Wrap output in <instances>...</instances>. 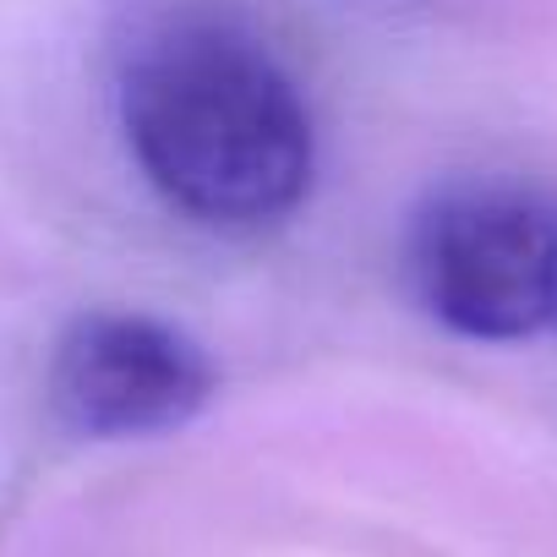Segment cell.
I'll use <instances>...</instances> for the list:
<instances>
[{
  "instance_id": "cell-1",
  "label": "cell",
  "mask_w": 557,
  "mask_h": 557,
  "mask_svg": "<svg viewBox=\"0 0 557 557\" xmlns=\"http://www.w3.org/2000/svg\"><path fill=\"white\" fill-rule=\"evenodd\" d=\"M121 132L148 186L208 230L290 219L318 170L312 110L257 34L175 12L121 61Z\"/></svg>"
},
{
  "instance_id": "cell-2",
  "label": "cell",
  "mask_w": 557,
  "mask_h": 557,
  "mask_svg": "<svg viewBox=\"0 0 557 557\" xmlns=\"http://www.w3.org/2000/svg\"><path fill=\"white\" fill-rule=\"evenodd\" d=\"M426 312L465 339H530L557 318V197L524 181L443 186L410 230Z\"/></svg>"
},
{
  "instance_id": "cell-3",
  "label": "cell",
  "mask_w": 557,
  "mask_h": 557,
  "mask_svg": "<svg viewBox=\"0 0 557 557\" xmlns=\"http://www.w3.org/2000/svg\"><path fill=\"white\" fill-rule=\"evenodd\" d=\"M213 388L208 350L148 312H88L61 334L50 361L55 416L94 443L175 432L208 410Z\"/></svg>"
}]
</instances>
